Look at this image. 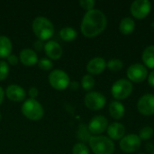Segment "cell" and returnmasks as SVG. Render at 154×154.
Returning <instances> with one entry per match:
<instances>
[{"instance_id": "obj_1", "label": "cell", "mask_w": 154, "mask_h": 154, "mask_svg": "<svg viewBox=\"0 0 154 154\" xmlns=\"http://www.w3.org/2000/svg\"><path fill=\"white\" fill-rule=\"evenodd\" d=\"M107 23L106 17L103 12L97 9H92L84 15L80 29L84 36L93 38L103 32Z\"/></svg>"}, {"instance_id": "obj_2", "label": "cell", "mask_w": 154, "mask_h": 154, "mask_svg": "<svg viewBox=\"0 0 154 154\" xmlns=\"http://www.w3.org/2000/svg\"><path fill=\"white\" fill-rule=\"evenodd\" d=\"M32 31L38 40L47 41L54 34V26L51 20L43 16L36 17L32 22Z\"/></svg>"}, {"instance_id": "obj_3", "label": "cell", "mask_w": 154, "mask_h": 154, "mask_svg": "<svg viewBox=\"0 0 154 154\" xmlns=\"http://www.w3.org/2000/svg\"><path fill=\"white\" fill-rule=\"evenodd\" d=\"M89 146L95 154H113L115 151L114 142L104 135L91 136L89 141Z\"/></svg>"}, {"instance_id": "obj_4", "label": "cell", "mask_w": 154, "mask_h": 154, "mask_svg": "<svg viewBox=\"0 0 154 154\" xmlns=\"http://www.w3.org/2000/svg\"><path fill=\"white\" fill-rule=\"evenodd\" d=\"M21 111L26 118L32 121L42 119L44 115V110L41 103H39L36 99L32 98H28L23 102Z\"/></svg>"}, {"instance_id": "obj_5", "label": "cell", "mask_w": 154, "mask_h": 154, "mask_svg": "<svg viewBox=\"0 0 154 154\" xmlns=\"http://www.w3.org/2000/svg\"><path fill=\"white\" fill-rule=\"evenodd\" d=\"M48 79L51 86L57 90H64L70 84V79L69 75L62 69L52 70L49 74Z\"/></svg>"}, {"instance_id": "obj_6", "label": "cell", "mask_w": 154, "mask_h": 154, "mask_svg": "<svg viewBox=\"0 0 154 154\" xmlns=\"http://www.w3.org/2000/svg\"><path fill=\"white\" fill-rule=\"evenodd\" d=\"M113 97L117 100H123L128 97L133 92V85L129 80L119 79L114 83L111 88Z\"/></svg>"}, {"instance_id": "obj_7", "label": "cell", "mask_w": 154, "mask_h": 154, "mask_svg": "<svg viewBox=\"0 0 154 154\" xmlns=\"http://www.w3.org/2000/svg\"><path fill=\"white\" fill-rule=\"evenodd\" d=\"M106 97L99 92L92 91L86 95L85 105L86 106L93 111H97L102 109L106 105Z\"/></svg>"}, {"instance_id": "obj_8", "label": "cell", "mask_w": 154, "mask_h": 154, "mask_svg": "<svg viewBox=\"0 0 154 154\" xmlns=\"http://www.w3.org/2000/svg\"><path fill=\"white\" fill-rule=\"evenodd\" d=\"M152 8V4L148 0H136L131 5V14L137 19L145 18Z\"/></svg>"}, {"instance_id": "obj_9", "label": "cell", "mask_w": 154, "mask_h": 154, "mask_svg": "<svg viewBox=\"0 0 154 154\" xmlns=\"http://www.w3.org/2000/svg\"><path fill=\"white\" fill-rule=\"evenodd\" d=\"M141 147V139L136 134H128L120 141V148L124 152L131 153L136 152Z\"/></svg>"}, {"instance_id": "obj_10", "label": "cell", "mask_w": 154, "mask_h": 154, "mask_svg": "<svg viewBox=\"0 0 154 154\" xmlns=\"http://www.w3.org/2000/svg\"><path fill=\"white\" fill-rule=\"evenodd\" d=\"M147 76H148L147 69L140 63H135L131 65L127 70L128 79L135 83H141L144 81Z\"/></svg>"}, {"instance_id": "obj_11", "label": "cell", "mask_w": 154, "mask_h": 154, "mask_svg": "<svg viewBox=\"0 0 154 154\" xmlns=\"http://www.w3.org/2000/svg\"><path fill=\"white\" fill-rule=\"evenodd\" d=\"M138 111L143 116L154 115V95L146 94L143 96L137 104Z\"/></svg>"}, {"instance_id": "obj_12", "label": "cell", "mask_w": 154, "mask_h": 154, "mask_svg": "<svg viewBox=\"0 0 154 154\" xmlns=\"http://www.w3.org/2000/svg\"><path fill=\"white\" fill-rule=\"evenodd\" d=\"M108 127V121L103 116H97L93 117L88 126L89 133L93 134H100L104 133Z\"/></svg>"}, {"instance_id": "obj_13", "label": "cell", "mask_w": 154, "mask_h": 154, "mask_svg": "<svg viewBox=\"0 0 154 154\" xmlns=\"http://www.w3.org/2000/svg\"><path fill=\"white\" fill-rule=\"evenodd\" d=\"M5 95L8 99L14 102H21L25 99L26 92L25 90L19 85L12 84L9 85L5 90Z\"/></svg>"}, {"instance_id": "obj_14", "label": "cell", "mask_w": 154, "mask_h": 154, "mask_svg": "<svg viewBox=\"0 0 154 154\" xmlns=\"http://www.w3.org/2000/svg\"><path fill=\"white\" fill-rule=\"evenodd\" d=\"M44 51L50 60H59L62 55L61 46L55 41H49L44 44Z\"/></svg>"}, {"instance_id": "obj_15", "label": "cell", "mask_w": 154, "mask_h": 154, "mask_svg": "<svg viewBox=\"0 0 154 154\" xmlns=\"http://www.w3.org/2000/svg\"><path fill=\"white\" fill-rule=\"evenodd\" d=\"M106 67V62L105 59L101 57H96L90 60L87 65V70L90 75H98L101 74Z\"/></svg>"}, {"instance_id": "obj_16", "label": "cell", "mask_w": 154, "mask_h": 154, "mask_svg": "<svg viewBox=\"0 0 154 154\" xmlns=\"http://www.w3.org/2000/svg\"><path fill=\"white\" fill-rule=\"evenodd\" d=\"M19 60L24 66H33L38 63V56L34 50L23 49L19 54Z\"/></svg>"}, {"instance_id": "obj_17", "label": "cell", "mask_w": 154, "mask_h": 154, "mask_svg": "<svg viewBox=\"0 0 154 154\" xmlns=\"http://www.w3.org/2000/svg\"><path fill=\"white\" fill-rule=\"evenodd\" d=\"M107 134L111 140H119L125 136V128L122 124L113 123L107 127Z\"/></svg>"}, {"instance_id": "obj_18", "label": "cell", "mask_w": 154, "mask_h": 154, "mask_svg": "<svg viewBox=\"0 0 154 154\" xmlns=\"http://www.w3.org/2000/svg\"><path fill=\"white\" fill-rule=\"evenodd\" d=\"M13 45L10 39L5 35H0V58H7L12 52Z\"/></svg>"}, {"instance_id": "obj_19", "label": "cell", "mask_w": 154, "mask_h": 154, "mask_svg": "<svg viewBox=\"0 0 154 154\" xmlns=\"http://www.w3.org/2000/svg\"><path fill=\"white\" fill-rule=\"evenodd\" d=\"M109 114L114 119H121L125 115V106L119 101H113L109 105Z\"/></svg>"}, {"instance_id": "obj_20", "label": "cell", "mask_w": 154, "mask_h": 154, "mask_svg": "<svg viewBox=\"0 0 154 154\" xmlns=\"http://www.w3.org/2000/svg\"><path fill=\"white\" fill-rule=\"evenodd\" d=\"M134 28H135V23L134 21L130 18V17H125L124 18L121 23H120V25H119V30L120 32L123 33V34H125V35H128V34H131L134 31Z\"/></svg>"}, {"instance_id": "obj_21", "label": "cell", "mask_w": 154, "mask_h": 154, "mask_svg": "<svg viewBox=\"0 0 154 154\" xmlns=\"http://www.w3.org/2000/svg\"><path fill=\"white\" fill-rule=\"evenodd\" d=\"M143 60L148 68L154 69V45L148 46L143 51Z\"/></svg>"}, {"instance_id": "obj_22", "label": "cell", "mask_w": 154, "mask_h": 154, "mask_svg": "<svg viewBox=\"0 0 154 154\" xmlns=\"http://www.w3.org/2000/svg\"><path fill=\"white\" fill-rule=\"evenodd\" d=\"M60 36L65 42H71L77 38L78 32L74 28L68 26V27H63L60 31Z\"/></svg>"}, {"instance_id": "obj_23", "label": "cell", "mask_w": 154, "mask_h": 154, "mask_svg": "<svg viewBox=\"0 0 154 154\" xmlns=\"http://www.w3.org/2000/svg\"><path fill=\"white\" fill-rule=\"evenodd\" d=\"M94 86H95V79L90 74L85 75L82 78V79H81V87L83 88V89L88 91V90H91L94 88Z\"/></svg>"}, {"instance_id": "obj_24", "label": "cell", "mask_w": 154, "mask_h": 154, "mask_svg": "<svg viewBox=\"0 0 154 154\" xmlns=\"http://www.w3.org/2000/svg\"><path fill=\"white\" fill-rule=\"evenodd\" d=\"M124 64L122 62V60H117V59H114V60H110L107 63H106V67L112 70V71H119L120 69H122Z\"/></svg>"}, {"instance_id": "obj_25", "label": "cell", "mask_w": 154, "mask_h": 154, "mask_svg": "<svg viewBox=\"0 0 154 154\" xmlns=\"http://www.w3.org/2000/svg\"><path fill=\"white\" fill-rule=\"evenodd\" d=\"M154 131L153 129L150 126H145L143 129H141L140 133H139V138L141 140H149L153 136Z\"/></svg>"}, {"instance_id": "obj_26", "label": "cell", "mask_w": 154, "mask_h": 154, "mask_svg": "<svg viewBox=\"0 0 154 154\" xmlns=\"http://www.w3.org/2000/svg\"><path fill=\"white\" fill-rule=\"evenodd\" d=\"M72 154H89V150L85 143H78L72 148Z\"/></svg>"}, {"instance_id": "obj_27", "label": "cell", "mask_w": 154, "mask_h": 154, "mask_svg": "<svg viewBox=\"0 0 154 154\" xmlns=\"http://www.w3.org/2000/svg\"><path fill=\"white\" fill-rule=\"evenodd\" d=\"M9 74V65L5 60H0V81L5 80Z\"/></svg>"}, {"instance_id": "obj_28", "label": "cell", "mask_w": 154, "mask_h": 154, "mask_svg": "<svg viewBox=\"0 0 154 154\" xmlns=\"http://www.w3.org/2000/svg\"><path fill=\"white\" fill-rule=\"evenodd\" d=\"M38 66L42 70H50L53 67V63L50 59L42 58L40 60H38Z\"/></svg>"}, {"instance_id": "obj_29", "label": "cell", "mask_w": 154, "mask_h": 154, "mask_svg": "<svg viewBox=\"0 0 154 154\" xmlns=\"http://www.w3.org/2000/svg\"><path fill=\"white\" fill-rule=\"evenodd\" d=\"M88 129L85 126V125H80L79 128V132H78V138L82 140V141H89L90 139V135L88 134Z\"/></svg>"}, {"instance_id": "obj_30", "label": "cell", "mask_w": 154, "mask_h": 154, "mask_svg": "<svg viewBox=\"0 0 154 154\" xmlns=\"http://www.w3.org/2000/svg\"><path fill=\"white\" fill-rule=\"evenodd\" d=\"M79 5L83 9H85L88 12L93 9V7L95 5V1L94 0H81V1H79Z\"/></svg>"}, {"instance_id": "obj_31", "label": "cell", "mask_w": 154, "mask_h": 154, "mask_svg": "<svg viewBox=\"0 0 154 154\" xmlns=\"http://www.w3.org/2000/svg\"><path fill=\"white\" fill-rule=\"evenodd\" d=\"M6 59H7V63L9 65H12V66L17 65V63L19 61V58L16 55H14V54H10Z\"/></svg>"}, {"instance_id": "obj_32", "label": "cell", "mask_w": 154, "mask_h": 154, "mask_svg": "<svg viewBox=\"0 0 154 154\" xmlns=\"http://www.w3.org/2000/svg\"><path fill=\"white\" fill-rule=\"evenodd\" d=\"M28 93H29L30 98H32V99H35V98H36V97L38 96V89H37V88H36V87H32V88L29 89Z\"/></svg>"}, {"instance_id": "obj_33", "label": "cell", "mask_w": 154, "mask_h": 154, "mask_svg": "<svg viewBox=\"0 0 154 154\" xmlns=\"http://www.w3.org/2000/svg\"><path fill=\"white\" fill-rule=\"evenodd\" d=\"M33 47H34V50H35V51H41L42 49H44V45H43V43H42V41H41V40L35 41L34 43H33Z\"/></svg>"}, {"instance_id": "obj_34", "label": "cell", "mask_w": 154, "mask_h": 154, "mask_svg": "<svg viewBox=\"0 0 154 154\" xmlns=\"http://www.w3.org/2000/svg\"><path fill=\"white\" fill-rule=\"evenodd\" d=\"M148 82L150 84V86H152L154 88V70L150 73V75L148 76Z\"/></svg>"}, {"instance_id": "obj_35", "label": "cell", "mask_w": 154, "mask_h": 154, "mask_svg": "<svg viewBox=\"0 0 154 154\" xmlns=\"http://www.w3.org/2000/svg\"><path fill=\"white\" fill-rule=\"evenodd\" d=\"M69 86H70V88H71V89H73V90L78 89V88H79V83H78V82H76V81H73L72 83H70V84H69Z\"/></svg>"}, {"instance_id": "obj_36", "label": "cell", "mask_w": 154, "mask_h": 154, "mask_svg": "<svg viewBox=\"0 0 154 154\" xmlns=\"http://www.w3.org/2000/svg\"><path fill=\"white\" fill-rule=\"evenodd\" d=\"M4 97H5V91H4V89L0 87V105L3 103Z\"/></svg>"}, {"instance_id": "obj_37", "label": "cell", "mask_w": 154, "mask_h": 154, "mask_svg": "<svg viewBox=\"0 0 154 154\" xmlns=\"http://www.w3.org/2000/svg\"><path fill=\"white\" fill-rule=\"evenodd\" d=\"M0 120H1V113H0Z\"/></svg>"}, {"instance_id": "obj_38", "label": "cell", "mask_w": 154, "mask_h": 154, "mask_svg": "<svg viewBox=\"0 0 154 154\" xmlns=\"http://www.w3.org/2000/svg\"><path fill=\"white\" fill-rule=\"evenodd\" d=\"M152 154H154V151H153V152H152Z\"/></svg>"}, {"instance_id": "obj_39", "label": "cell", "mask_w": 154, "mask_h": 154, "mask_svg": "<svg viewBox=\"0 0 154 154\" xmlns=\"http://www.w3.org/2000/svg\"><path fill=\"white\" fill-rule=\"evenodd\" d=\"M141 154H143V153H141Z\"/></svg>"}]
</instances>
